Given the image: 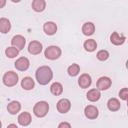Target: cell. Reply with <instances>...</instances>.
Returning <instances> with one entry per match:
<instances>
[{
  "label": "cell",
  "mask_w": 128,
  "mask_h": 128,
  "mask_svg": "<svg viewBox=\"0 0 128 128\" xmlns=\"http://www.w3.org/2000/svg\"><path fill=\"white\" fill-rule=\"evenodd\" d=\"M36 79L41 85L48 84L53 77V72L48 66H41L36 70Z\"/></svg>",
  "instance_id": "obj_1"
},
{
  "label": "cell",
  "mask_w": 128,
  "mask_h": 128,
  "mask_svg": "<svg viewBox=\"0 0 128 128\" xmlns=\"http://www.w3.org/2000/svg\"><path fill=\"white\" fill-rule=\"evenodd\" d=\"M49 110V105L45 101L37 102L33 108V112L37 117H44Z\"/></svg>",
  "instance_id": "obj_2"
},
{
  "label": "cell",
  "mask_w": 128,
  "mask_h": 128,
  "mask_svg": "<svg viewBox=\"0 0 128 128\" xmlns=\"http://www.w3.org/2000/svg\"><path fill=\"white\" fill-rule=\"evenodd\" d=\"M18 82V75L13 71H8L3 76V83L7 87L15 86Z\"/></svg>",
  "instance_id": "obj_3"
},
{
  "label": "cell",
  "mask_w": 128,
  "mask_h": 128,
  "mask_svg": "<svg viewBox=\"0 0 128 128\" xmlns=\"http://www.w3.org/2000/svg\"><path fill=\"white\" fill-rule=\"evenodd\" d=\"M61 55V49L57 46H49L45 50V57L50 60L58 59Z\"/></svg>",
  "instance_id": "obj_4"
},
{
  "label": "cell",
  "mask_w": 128,
  "mask_h": 128,
  "mask_svg": "<svg viewBox=\"0 0 128 128\" xmlns=\"http://www.w3.org/2000/svg\"><path fill=\"white\" fill-rule=\"evenodd\" d=\"M25 43H26V40H25V38H24L23 36H21V35H16V36H14V37L12 38V40H11L12 46L15 47V48H17L18 50H22V49L24 48V46H25Z\"/></svg>",
  "instance_id": "obj_5"
},
{
  "label": "cell",
  "mask_w": 128,
  "mask_h": 128,
  "mask_svg": "<svg viewBox=\"0 0 128 128\" xmlns=\"http://www.w3.org/2000/svg\"><path fill=\"white\" fill-rule=\"evenodd\" d=\"M71 108V103L68 99H61L57 103V110L60 113H67Z\"/></svg>",
  "instance_id": "obj_6"
},
{
  "label": "cell",
  "mask_w": 128,
  "mask_h": 128,
  "mask_svg": "<svg viewBox=\"0 0 128 128\" xmlns=\"http://www.w3.org/2000/svg\"><path fill=\"white\" fill-rule=\"evenodd\" d=\"M28 51L30 54H33V55L40 54L42 51V44L38 41H31L28 46Z\"/></svg>",
  "instance_id": "obj_7"
},
{
  "label": "cell",
  "mask_w": 128,
  "mask_h": 128,
  "mask_svg": "<svg viewBox=\"0 0 128 128\" xmlns=\"http://www.w3.org/2000/svg\"><path fill=\"white\" fill-rule=\"evenodd\" d=\"M29 65H30V62L29 60L26 58V57H20L19 59L16 60L15 62V67L16 69L20 70V71H25L29 68Z\"/></svg>",
  "instance_id": "obj_8"
},
{
  "label": "cell",
  "mask_w": 128,
  "mask_h": 128,
  "mask_svg": "<svg viewBox=\"0 0 128 128\" xmlns=\"http://www.w3.org/2000/svg\"><path fill=\"white\" fill-rule=\"evenodd\" d=\"M84 113H85V116L88 118V119H96L98 117V109L93 106V105H88L85 107V110H84Z\"/></svg>",
  "instance_id": "obj_9"
},
{
  "label": "cell",
  "mask_w": 128,
  "mask_h": 128,
  "mask_svg": "<svg viewBox=\"0 0 128 128\" xmlns=\"http://www.w3.org/2000/svg\"><path fill=\"white\" fill-rule=\"evenodd\" d=\"M112 84V81L108 77H101L97 81V88L99 90H107Z\"/></svg>",
  "instance_id": "obj_10"
},
{
  "label": "cell",
  "mask_w": 128,
  "mask_h": 128,
  "mask_svg": "<svg viewBox=\"0 0 128 128\" xmlns=\"http://www.w3.org/2000/svg\"><path fill=\"white\" fill-rule=\"evenodd\" d=\"M91 76L89 74H82L80 76V78L78 79V84L81 88H88L90 85H91Z\"/></svg>",
  "instance_id": "obj_11"
},
{
  "label": "cell",
  "mask_w": 128,
  "mask_h": 128,
  "mask_svg": "<svg viewBox=\"0 0 128 128\" xmlns=\"http://www.w3.org/2000/svg\"><path fill=\"white\" fill-rule=\"evenodd\" d=\"M43 30L47 35H53L57 31V25L54 22H51V21L46 22L43 26Z\"/></svg>",
  "instance_id": "obj_12"
},
{
  "label": "cell",
  "mask_w": 128,
  "mask_h": 128,
  "mask_svg": "<svg viewBox=\"0 0 128 128\" xmlns=\"http://www.w3.org/2000/svg\"><path fill=\"white\" fill-rule=\"evenodd\" d=\"M18 122L21 126H28L31 122V115L28 112H22L18 116Z\"/></svg>",
  "instance_id": "obj_13"
},
{
  "label": "cell",
  "mask_w": 128,
  "mask_h": 128,
  "mask_svg": "<svg viewBox=\"0 0 128 128\" xmlns=\"http://www.w3.org/2000/svg\"><path fill=\"white\" fill-rule=\"evenodd\" d=\"M110 40L114 45H121L125 42V36L119 35L117 32H113L110 36Z\"/></svg>",
  "instance_id": "obj_14"
},
{
  "label": "cell",
  "mask_w": 128,
  "mask_h": 128,
  "mask_svg": "<svg viewBox=\"0 0 128 128\" xmlns=\"http://www.w3.org/2000/svg\"><path fill=\"white\" fill-rule=\"evenodd\" d=\"M100 97H101V94H100V91L98 89H91L87 93V99L91 102L98 101L100 99Z\"/></svg>",
  "instance_id": "obj_15"
},
{
  "label": "cell",
  "mask_w": 128,
  "mask_h": 128,
  "mask_svg": "<svg viewBox=\"0 0 128 128\" xmlns=\"http://www.w3.org/2000/svg\"><path fill=\"white\" fill-rule=\"evenodd\" d=\"M46 7L45 0H33L32 2V8L36 12H42Z\"/></svg>",
  "instance_id": "obj_16"
},
{
  "label": "cell",
  "mask_w": 128,
  "mask_h": 128,
  "mask_svg": "<svg viewBox=\"0 0 128 128\" xmlns=\"http://www.w3.org/2000/svg\"><path fill=\"white\" fill-rule=\"evenodd\" d=\"M20 109H21V105L18 101H12L7 106V110L10 114H16L20 111Z\"/></svg>",
  "instance_id": "obj_17"
},
{
  "label": "cell",
  "mask_w": 128,
  "mask_h": 128,
  "mask_svg": "<svg viewBox=\"0 0 128 128\" xmlns=\"http://www.w3.org/2000/svg\"><path fill=\"white\" fill-rule=\"evenodd\" d=\"M11 28V24L8 19L6 18H0V32L5 34L8 33Z\"/></svg>",
  "instance_id": "obj_18"
},
{
  "label": "cell",
  "mask_w": 128,
  "mask_h": 128,
  "mask_svg": "<svg viewBox=\"0 0 128 128\" xmlns=\"http://www.w3.org/2000/svg\"><path fill=\"white\" fill-rule=\"evenodd\" d=\"M94 31H95V26L92 22H86L82 27V32L84 35H87V36L92 35Z\"/></svg>",
  "instance_id": "obj_19"
},
{
  "label": "cell",
  "mask_w": 128,
  "mask_h": 128,
  "mask_svg": "<svg viewBox=\"0 0 128 128\" xmlns=\"http://www.w3.org/2000/svg\"><path fill=\"white\" fill-rule=\"evenodd\" d=\"M21 86L25 90H31L34 87V80L31 77H24L21 81Z\"/></svg>",
  "instance_id": "obj_20"
},
{
  "label": "cell",
  "mask_w": 128,
  "mask_h": 128,
  "mask_svg": "<svg viewBox=\"0 0 128 128\" xmlns=\"http://www.w3.org/2000/svg\"><path fill=\"white\" fill-rule=\"evenodd\" d=\"M107 107L110 111H117L120 108V102L116 98H111L107 102Z\"/></svg>",
  "instance_id": "obj_21"
},
{
  "label": "cell",
  "mask_w": 128,
  "mask_h": 128,
  "mask_svg": "<svg viewBox=\"0 0 128 128\" xmlns=\"http://www.w3.org/2000/svg\"><path fill=\"white\" fill-rule=\"evenodd\" d=\"M50 91H51L52 94L58 96L63 92V86L59 82H54L50 87Z\"/></svg>",
  "instance_id": "obj_22"
},
{
  "label": "cell",
  "mask_w": 128,
  "mask_h": 128,
  "mask_svg": "<svg viewBox=\"0 0 128 128\" xmlns=\"http://www.w3.org/2000/svg\"><path fill=\"white\" fill-rule=\"evenodd\" d=\"M84 48H85L86 51L92 52V51H94V50L97 48V43H96V41L93 40V39H88V40H86L85 43H84Z\"/></svg>",
  "instance_id": "obj_23"
},
{
  "label": "cell",
  "mask_w": 128,
  "mask_h": 128,
  "mask_svg": "<svg viewBox=\"0 0 128 128\" xmlns=\"http://www.w3.org/2000/svg\"><path fill=\"white\" fill-rule=\"evenodd\" d=\"M18 53H19V50L17 49V48H15V47H8V48H6V50H5V54H6V56L7 57H9V58H14V57H16L17 55H18Z\"/></svg>",
  "instance_id": "obj_24"
},
{
  "label": "cell",
  "mask_w": 128,
  "mask_h": 128,
  "mask_svg": "<svg viewBox=\"0 0 128 128\" xmlns=\"http://www.w3.org/2000/svg\"><path fill=\"white\" fill-rule=\"evenodd\" d=\"M67 71H68V74L70 76H76L80 71V67H79L78 64H72L71 66L68 67Z\"/></svg>",
  "instance_id": "obj_25"
},
{
  "label": "cell",
  "mask_w": 128,
  "mask_h": 128,
  "mask_svg": "<svg viewBox=\"0 0 128 128\" xmlns=\"http://www.w3.org/2000/svg\"><path fill=\"white\" fill-rule=\"evenodd\" d=\"M96 56H97L98 60H100V61H105V60L108 59L109 53H108V51H106V50H100V51H98V53H97Z\"/></svg>",
  "instance_id": "obj_26"
},
{
  "label": "cell",
  "mask_w": 128,
  "mask_h": 128,
  "mask_svg": "<svg viewBox=\"0 0 128 128\" xmlns=\"http://www.w3.org/2000/svg\"><path fill=\"white\" fill-rule=\"evenodd\" d=\"M119 96H120L121 99H123V100H127V98H128V89H127V88H123L122 90H120V92H119Z\"/></svg>",
  "instance_id": "obj_27"
},
{
  "label": "cell",
  "mask_w": 128,
  "mask_h": 128,
  "mask_svg": "<svg viewBox=\"0 0 128 128\" xmlns=\"http://www.w3.org/2000/svg\"><path fill=\"white\" fill-rule=\"evenodd\" d=\"M58 127H59V128H62V127H67V128H70V127H71V125H70L69 123H65V122H63V123H60Z\"/></svg>",
  "instance_id": "obj_28"
},
{
  "label": "cell",
  "mask_w": 128,
  "mask_h": 128,
  "mask_svg": "<svg viewBox=\"0 0 128 128\" xmlns=\"http://www.w3.org/2000/svg\"><path fill=\"white\" fill-rule=\"evenodd\" d=\"M5 4H6V0H0V9L3 8L5 6Z\"/></svg>",
  "instance_id": "obj_29"
},
{
  "label": "cell",
  "mask_w": 128,
  "mask_h": 128,
  "mask_svg": "<svg viewBox=\"0 0 128 128\" xmlns=\"http://www.w3.org/2000/svg\"><path fill=\"white\" fill-rule=\"evenodd\" d=\"M8 127H16L17 128V125L16 124H10V125H8Z\"/></svg>",
  "instance_id": "obj_30"
},
{
  "label": "cell",
  "mask_w": 128,
  "mask_h": 128,
  "mask_svg": "<svg viewBox=\"0 0 128 128\" xmlns=\"http://www.w3.org/2000/svg\"><path fill=\"white\" fill-rule=\"evenodd\" d=\"M12 2H15V3H17V2H20L21 0H11Z\"/></svg>",
  "instance_id": "obj_31"
},
{
  "label": "cell",
  "mask_w": 128,
  "mask_h": 128,
  "mask_svg": "<svg viewBox=\"0 0 128 128\" xmlns=\"http://www.w3.org/2000/svg\"><path fill=\"white\" fill-rule=\"evenodd\" d=\"M1 126H2V123H1V121H0V127H1Z\"/></svg>",
  "instance_id": "obj_32"
}]
</instances>
